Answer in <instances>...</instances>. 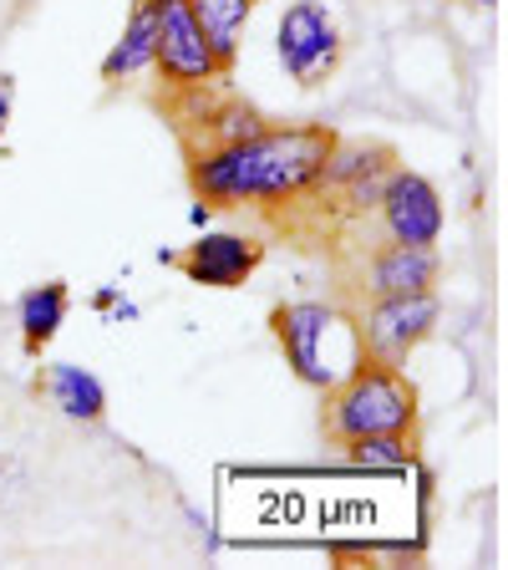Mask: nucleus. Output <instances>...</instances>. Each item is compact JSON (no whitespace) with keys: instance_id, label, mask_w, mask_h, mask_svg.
Listing matches in <instances>:
<instances>
[{"instance_id":"nucleus-1","label":"nucleus","mask_w":508,"mask_h":570,"mask_svg":"<svg viewBox=\"0 0 508 570\" xmlns=\"http://www.w3.org/2000/svg\"><path fill=\"white\" fill-rule=\"evenodd\" d=\"M331 148V128H265L239 142H203V154L189 158L193 199L213 209L296 204L306 194H320Z\"/></svg>"},{"instance_id":"nucleus-2","label":"nucleus","mask_w":508,"mask_h":570,"mask_svg":"<svg viewBox=\"0 0 508 570\" xmlns=\"http://www.w3.org/2000/svg\"><path fill=\"white\" fill-rule=\"evenodd\" d=\"M270 332L280 342L285 362H290V372L316 392H331L361 362L356 321L341 316L336 306H326V301H285V306H275Z\"/></svg>"},{"instance_id":"nucleus-3","label":"nucleus","mask_w":508,"mask_h":570,"mask_svg":"<svg viewBox=\"0 0 508 570\" xmlns=\"http://www.w3.org/2000/svg\"><path fill=\"white\" fill-rule=\"evenodd\" d=\"M417 387L402 367L387 362H356L331 392H326V433L336 443L367 439V433H417Z\"/></svg>"},{"instance_id":"nucleus-4","label":"nucleus","mask_w":508,"mask_h":570,"mask_svg":"<svg viewBox=\"0 0 508 570\" xmlns=\"http://www.w3.org/2000/svg\"><path fill=\"white\" fill-rule=\"evenodd\" d=\"M148 11H153V71L173 92H203L229 77L189 0H148Z\"/></svg>"},{"instance_id":"nucleus-5","label":"nucleus","mask_w":508,"mask_h":570,"mask_svg":"<svg viewBox=\"0 0 508 570\" xmlns=\"http://www.w3.org/2000/svg\"><path fill=\"white\" fill-rule=\"evenodd\" d=\"M442 301L438 291H412V296H367L361 316H356V342L367 362H387V367H407V356L438 332Z\"/></svg>"},{"instance_id":"nucleus-6","label":"nucleus","mask_w":508,"mask_h":570,"mask_svg":"<svg viewBox=\"0 0 508 570\" xmlns=\"http://www.w3.org/2000/svg\"><path fill=\"white\" fill-rule=\"evenodd\" d=\"M275 57H280L285 77L306 92L326 87L341 67V26L320 0H290L275 26Z\"/></svg>"},{"instance_id":"nucleus-7","label":"nucleus","mask_w":508,"mask_h":570,"mask_svg":"<svg viewBox=\"0 0 508 570\" xmlns=\"http://www.w3.org/2000/svg\"><path fill=\"white\" fill-rule=\"evenodd\" d=\"M163 265L183 271V281L209 285V291H235L265 261V239L245 235V229H199V239H189V249H163Z\"/></svg>"},{"instance_id":"nucleus-8","label":"nucleus","mask_w":508,"mask_h":570,"mask_svg":"<svg viewBox=\"0 0 508 570\" xmlns=\"http://www.w3.org/2000/svg\"><path fill=\"white\" fill-rule=\"evenodd\" d=\"M377 214H381L387 239H397V245H438L442 225H448V209H442L438 184H432L427 174H417V168H402V164L391 168Z\"/></svg>"},{"instance_id":"nucleus-9","label":"nucleus","mask_w":508,"mask_h":570,"mask_svg":"<svg viewBox=\"0 0 508 570\" xmlns=\"http://www.w3.org/2000/svg\"><path fill=\"white\" fill-rule=\"evenodd\" d=\"M391 168H397V154H391L387 142H346V138H336L320 189L331 194L346 214H377Z\"/></svg>"},{"instance_id":"nucleus-10","label":"nucleus","mask_w":508,"mask_h":570,"mask_svg":"<svg viewBox=\"0 0 508 570\" xmlns=\"http://www.w3.org/2000/svg\"><path fill=\"white\" fill-rule=\"evenodd\" d=\"M442 255L438 245H377L361 265V291L367 296H412V291H438Z\"/></svg>"},{"instance_id":"nucleus-11","label":"nucleus","mask_w":508,"mask_h":570,"mask_svg":"<svg viewBox=\"0 0 508 570\" xmlns=\"http://www.w3.org/2000/svg\"><path fill=\"white\" fill-rule=\"evenodd\" d=\"M71 316V291L67 281H47V285H31L21 301H16V321H21V342H26V356H41L57 332L67 326Z\"/></svg>"},{"instance_id":"nucleus-12","label":"nucleus","mask_w":508,"mask_h":570,"mask_svg":"<svg viewBox=\"0 0 508 570\" xmlns=\"http://www.w3.org/2000/svg\"><path fill=\"white\" fill-rule=\"evenodd\" d=\"M148 67H153V11H148V0H138L122 36L102 57V82H132Z\"/></svg>"},{"instance_id":"nucleus-13","label":"nucleus","mask_w":508,"mask_h":570,"mask_svg":"<svg viewBox=\"0 0 508 570\" xmlns=\"http://www.w3.org/2000/svg\"><path fill=\"white\" fill-rule=\"evenodd\" d=\"M47 392H51V403L67 417H77V423H97L107 413V387L97 382V372L77 367V362H51Z\"/></svg>"},{"instance_id":"nucleus-14","label":"nucleus","mask_w":508,"mask_h":570,"mask_svg":"<svg viewBox=\"0 0 508 570\" xmlns=\"http://www.w3.org/2000/svg\"><path fill=\"white\" fill-rule=\"evenodd\" d=\"M193 16H199L203 36H209L213 57H219V67L235 71L239 61V41H245V26L249 16H255V0H189Z\"/></svg>"},{"instance_id":"nucleus-15","label":"nucleus","mask_w":508,"mask_h":570,"mask_svg":"<svg viewBox=\"0 0 508 570\" xmlns=\"http://www.w3.org/2000/svg\"><path fill=\"white\" fill-rule=\"evenodd\" d=\"M341 449L356 469H412V433H367Z\"/></svg>"},{"instance_id":"nucleus-16","label":"nucleus","mask_w":508,"mask_h":570,"mask_svg":"<svg viewBox=\"0 0 508 570\" xmlns=\"http://www.w3.org/2000/svg\"><path fill=\"white\" fill-rule=\"evenodd\" d=\"M265 128H270V122L245 102H225L209 112V142H239V138H255V132H265Z\"/></svg>"},{"instance_id":"nucleus-17","label":"nucleus","mask_w":508,"mask_h":570,"mask_svg":"<svg viewBox=\"0 0 508 570\" xmlns=\"http://www.w3.org/2000/svg\"><path fill=\"white\" fill-rule=\"evenodd\" d=\"M11 107H16V82L11 77H0V138L11 128Z\"/></svg>"},{"instance_id":"nucleus-18","label":"nucleus","mask_w":508,"mask_h":570,"mask_svg":"<svg viewBox=\"0 0 508 570\" xmlns=\"http://www.w3.org/2000/svg\"><path fill=\"white\" fill-rule=\"evenodd\" d=\"M213 214H219V209H213V204L193 199V204H189V225H193V229H209V225H213Z\"/></svg>"},{"instance_id":"nucleus-19","label":"nucleus","mask_w":508,"mask_h":570,"mask_svg":"<svg viewBox=\"0 0 508 570\" xmlns=\"http://www.w3.org/2000/svg\"><path fill=\"white\" fill-rule=\"evenodd\" d=\"M92 306L97 311H112V306H118V285H102V291L92 296Z\"/></svg>"},{"instance_id":"nucleus-20","label":"nucleus","mask_w":508,"mask_h":570,"mask_svg":"<svg viewBox=\"0 0 508 570\" xmlns=\"http://www.w3.org/2000/svg\"><path fill=\"white\" fill-rule=\"evenodd\" d=\"M112 321H138V306H132V301H122V296H118V306H112Z\"/></svg>"},{"instance_id":"nucleus-21","label":"nucleus","mask_w":508,"mask_h":570,"mask_svg":"<svg viewBox=\"0 0 508 570\" xmlns=\"http://www.w3.org/2000/svg\"><path fill=\"white\" fill-rule=\"evenodd\" d=\"M468 6H484V11H494V6H498V0H468Z\"/></svg>"}]
</instances>
